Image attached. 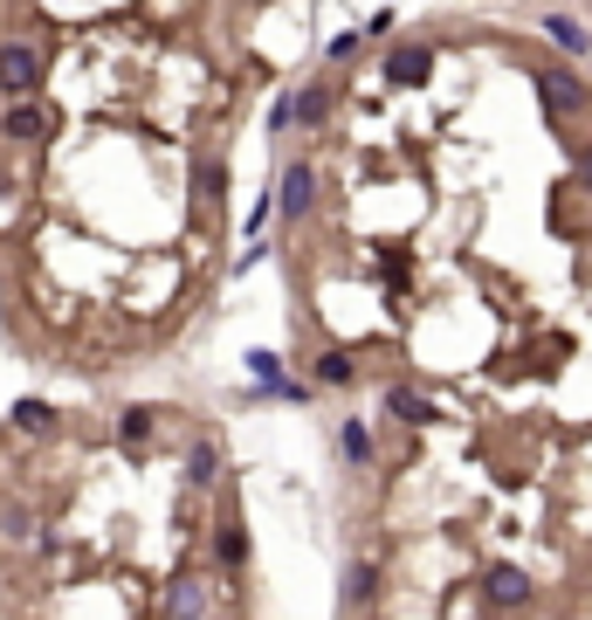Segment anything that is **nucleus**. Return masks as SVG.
<instances>
[{"label": "nucleus", "instance_id": "nucleus-1", "mask_svg": "<svg viewBox=\"0 0 592 620\" xmlns=\"http://www.w3.org/2000/svg\"><path fill=\"white\" fill-rule=\"evenodd\" d=\"M530 90H537V103H545V124H551V132H565V139H572V124L592 118V84H585L572 63H558V56L530 63Z\"/></svg>", "mask_w": 592, "mask_h": 620}, {"label": "nucleus", "instance_id": "nucleus-2", "mask_svg": "<svg viewBox=\"0 0 592 620\" xmlns=\"http://www.w3.org/2000/svg\"><path fill=\"white\" fill-rule=\"evenodd\" d=\"M476 600H482L489 613H530V607H537V579L524 573L517 558H489L482 579H476Z\"/></svg>", "mask_w": 592, "mask_h": 620}, {"label": "nucleus", "instance_id": "nucleus-3", "mask_svg": "<svg viewBox=\"0 0 592 620\" xmlns=\"http://www.w3.org/2000/svg\"><path fill=\"white\" fill-rule=\"evenodd\" d=\"M269 193H276V221H282V228H303V221L317 214V200H324L317 159H303V152H297V159H282V179H276Z\"/></svg>", "mask_w": 592, "mask_h": 620}, {"label": "nucleus", "instance_id": "nucleus-4", "mask_svg": "<svg viewBox=\"0 0 592 620\" xmlns=\"http://www.w3.org/2000/svg\"><path fill=\"white\" fill-rule=\"evenodd\" d=\"M242 366L255 379V400H282V407H303V400H311V379H290V358L269 352V345H248Z\"/></svg>", "mask_w": 592, "mask_h": 620}, {"label": "nucleus", "instance_id": "nucleus-5", "mask_svg": "<svg viewBox=\"0 0 592 620\" xmlns=\"http://www.w3.org/2000/svg\"><path fill=\"white\" fill-rule=\"evenodd\" d=\"M214 586L221 573H172L159 586V620H214Z\"/></svg>", "mask_w": 592, "mask_h": 620}, {"label": "nucleus", "instance_id": "nucleus-6", "mask_svg": "<svg viewBox=\"0 0 592 620\" xmlns=\"http://www.w3.org/2000/svg\"><path fill=\"white\" fill-rule=\"evenodd\" d=\"M42 84H48L42 48L35 42H0V97H8V103H29V97H42Z\"/></svg>", "mask_w": 592, "mask_h": 620}, {"label": "nucleus", "instance_id": "nucleus-7", "mask_svg": "<svg viewBox=\"0 0 592 620\" xmlns=\"http://www.w3.org/2000/svg\"><path fill=\"white\" fill-rule=\"evenodd\" d=\"M537 35H545V42H551V56H558V63H572V69L592 56V29H585L579 14H565V8H545V14H537Z\"/></svg>", "mask_w": 592, "mask_h": 620}, {"label": "nucleus", "instance_id": "nucleus-8", "mask_svg": "<svg viewBox=\"0 0 592 620\" xmlns=\"http://www.w3.org/2000/svg\"><path fill=\"white\" fill-rule=\"evenodd\" d=\"M358 386V352L351 345H317L311 352V394H351Z\"/></svg>", "mask_w": 592, "mask_h": 620}, {"label": "nucleus", "instance_id": "nucleus-9", "mask_svg": "<svg viewBox=\"0 0 592 620\" xmlns=\"http://www.w3.org/2000/svg\"><path fill=\"white\" fill-rule=\"evenodd\" d=\"M379 76L393 90L427 84V76H434V42H393V48H386V63H379Z\"/></svg>", "mask_w": 592, "mask_h": 620}, {"label": "nucleus", "instance_id": "nucleus-10", "mask_svg": "<svg viewBox=\"0 0 592 620\" xmlns=\"http://www.w3.org/2000/svg\"><path fill=\"white\" fill-rule=\"evenodd\" d=\"M48 132H56V111H48L42 97L8 103V111H0V139H8V145H42Z\"/></svg>", "mask_w": 592, "mask_h": 620}, {"label": "nucleus", "instance_id": "nucleus-11", "mask_svg": "<svg viewBox=\"0 0 592 620\" xmlns=\"http://www.w3.org/2000/svg\"><path fill=\"white\" fill-rule=\"evenodd\" d=\"M379 413H393L400 428H434V421H442V413H434V400L414 394L406 379H386V386H379Z\"/></svg>", "mask_w": 592, "mask_h": 620}, {"label": "nucleus", "instance_id": "nucleus-12", "mask_svg": "<svg viewBox=\"0 0 592 620\" xmlns=\"http://www.w3.org/2000/svg\"><path fill=\"white\" fill-rule=\"evenodd\" d=\"M331 103H338V84H331L324 69L311 76V84H297V132H324Z\"/></svg>", "mask_w": 592, "mask_h": 620}, {"label": "nucleus", "instance_id": "nucleus-13", "mask_svg": "<svg viewBox=\"0 0 592 620\" xmlns=\"http://www.w3.org/2000/svg\"><path fill=\"white\" fill-rule=\"evenodd\" d=\"M214 565H221V579L248 573V524H242V517H221V524H214Z\"/></svg>", "mask_w": 592, "mask_h": 620}, {"label": "nucleus", "instance_id": "nucleus-14", "mask_svg": "<svg viewBox=\"0 0 592 620\" xmlns=\"http://www.w3.org/2000/svg\"><path fill=\"white\" fill-rule=\"evenodd\" d=\"M338 455H345V469H372V462H379V442H372L366 413H345V421H338Z\"/></svg>", "mask_w": 592, "mask_h": 620}, {"label": "nucleus", "instance_id": "nucleus-15", "mask_svg": "<svg viewBox=\"0 0 592 620\" xmlns=\"http://www.w3.org/2000/svg\"><path fill=\"white\" fill-rule=\"evenodd\" d=\"M379 593H386V565H379V558H351V565H345V607L366 613Z\"/></svg>", "mask_w": 592, "mask_h": 620}, {"label": "nucleus", "instance_id": "nucleus-16", "mask_svg": "<svg viewBox=\"0 0 592 620\" xmlns=\"http://www.w3.org/2000/svg\"><path fill=\"white\" fill-rule=\"evenodd\" d=\"M221 469H227V462H221V442L193 434V449H187V483H193V489H214V483H221Z\"/></svg>", "mask_w": 592, "mask_h": 620}, {"label": "nucleus", "instance_id": "nucleus-17", "mask_svg": "<svg viewBox=\"0 0 592 620\" xmlns=\"http://www.w3.org/2000/svg\"><path fill=\"white\" fill-rule=\"evenodd\" d=\"M152 434H159V407H124V413H118V442L132 449V455L152 449Z\"/></svg>", "mask_w": 592, "mask_h": 620}, {"label": "nucleus", "instance_id": "nucleus-18", "mask_svg": "<svg viewBox=\"0 0 592 620\" xmlns=\"http://www.w3.org/2000/svg\"><path fill=\"white\" fill-rule=\"evenodd\" d=\"M8 421H14L21 434H56V407H48V400H14Z\"/></svg>", "mask_w": 592, "mask_h": 620}, {"label": "nucleus", "instance_id": "nucleus-19", "mask_svg": "<svg viewBox=\"0 0 592 620\" xmlns=\"http://www.w3.org/2000/svg\"><path fill=\"white\" fill-rule=\"evenodd\" d=\"M358 48H366V29H338V35L324 42V69H345Z\"/></svg>", "mask_w": 592, "mask_h": 620}, {"label": "nucleus", "instance_id": "nucleus-20", "mask_svg": "<svg viewBox=\"0 0 592 620\" xmlns=\"http://www.w3.org/2000/svg\"><path fill=\"white\" fill-rule=\"evenodd\" d=\"M0 531L29 545V538H35V510H21V503H0Z\"/></svg>", "mask_w": 592, "mask_h": 620}, {"label": "nucleus", "instance_id": "nucleus-21", "mask_svg": "<svg viewBox=\"0 0 592 620\" xmlns=\"http://www.w3.org/2000/svg\"><path fill=\"white\" fill-rule=\"evenodd\" d=\"M290 124H297V90H276V97H269V139L290 132Z\"/></svg>", "mask_w": 592, "mask_h": 620}, {"label": "nucleus", "instance_id": "nucleus-22", "mask_svg": "<svg viewBox=\"0 0 592 620\" xmlns=\"http://www.w3.org/2000/svg\"><path fill=\"white\" fill-rule=\"evenodd\" d=\"M572 159H579V187L592 193V139H572Z\"/></svg>", "mask_w": 592, "mask_h": 620}]
</instances>
